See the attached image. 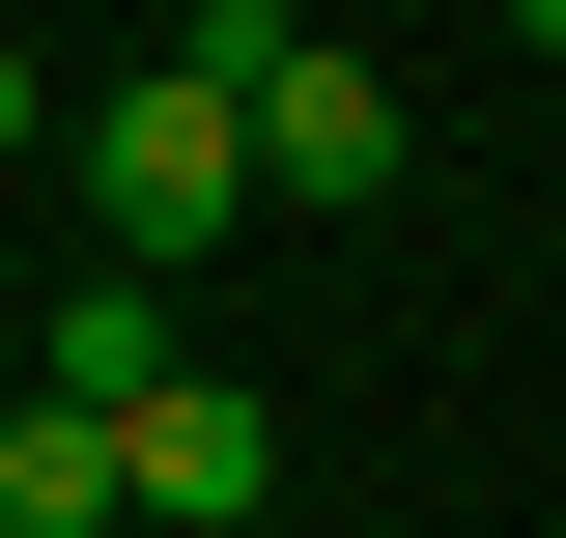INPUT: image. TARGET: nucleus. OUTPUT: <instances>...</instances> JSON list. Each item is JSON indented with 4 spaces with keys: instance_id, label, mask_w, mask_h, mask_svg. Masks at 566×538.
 Listing matches in <instances>:
<instances>
[{
    "instance_id": "f257e3e1",
    "label": "nucleus",
    "mask_w": 566,
    "mask_h": 538,
    "mask_svg": "<svg viewBox=\"0 0 566 538\" xmlns=\"http://www.w3.org/2000/svg\"><path fill=\"white\" fill-rule=\"evenodd\" d=\"M255 199H283V170H255V85H227V58H142L114 114H85V227H114V283H199Z\"/></svg>"
},
{
    "instance_id": "f03ea898",
    "label": "nucleus",
    "mask_w": 566,
    "mask_h": 538,
    "mask_svg": "<svg viewBox=\"0 0 566 538\" xmlns=\"http://www.w3.org/2000/svg\"><path fill=\"white\" fill-rule=\"evenodd\" d=\"M142 510H170V538H255L283 510V397H255V369H170V397H142Z\"/></svg>"
},
{
    "instance_id": "7ed1b4c3",
    "label": "nucleus",
    "mask_w": 566,
    "mask_h": 538,
    "mask_svg": "<svg viewBox=\"0 0 566 538\" xmlns=\"http://www.w3.org/2000/svg\"><path fill=\"white\" fill-rule=\"evenodd\" d=\"M255 170H283V199H312V227H368V199H397V85H368L340 29H312V58L255 85Z\"/></svg>"
},
{
    "instance_id": "20e7f679",
    "label": "nucleus",
    "mask_w": 566,
    "mask_h": 538,
    "mask_svg": "<svg viewBox=\"0 0 566 538\" xmlns=\"http://www.w3.org/2000/svg\"><path fill=\"white\" fill-rule=\"evenodd\" d=\"M142 510V425L114 397H0V538H114Z\"/></svg>"
},
{
    "instance_id": "39448f33",
    "label": "nucleus",
    "mask_w": 566,
    "mask_h": 538,
    "mask_svg": "<svg viewBox=\"0 0 566 538\" xmlns=\"http://www.w3.org/2000/svg\"><path fill=\"white\" fill-rule=\"evenodd\" d=\"M170 369H199V340H170V283H85V312H57V340H29V397H114V425H142V397H170Z\"/></svg>"
},
{
    "instance_id": "423d86ee",
    "label": "nucleus",
    "mask_w": 566,
    "mask_h": 538,
    "mask_svg": "<svg viewBox=\"0 0 566 538\" xmlns=\"http://www.w3.org/2000/svg\"><path fill=\"white\" fill-rule=\"evenodd\" d=\"M29 142H57V85H29V58H0V170H29Z\"/></svg>"
},
{
    "instance_id": "0eeeda50",
    "label": "nucleus",
    "mask_w": 566,
    "mask_h": 538,
    "mask_svg": "<svg viewBox=\"0 0 566 538\" xmlns=\"http://www.w3.org/2000/svg\"><path fill=\"white\" fill-rule=\"evenodd\" d=\"M510 29H538V58H566V0H510Z\"/></svg>"
},
{
    "instance_id": "6e6552de",
    "label": "nucleus",
    "mask_w": 566,
    "mask_h": 538,
    "mask_svg": "<svg viewBox=\"0 0 566 538\" xmlns=\"http://www.w3.org/2000/svg\"><path fill=\"white\" fill-rule=\"evenodd\" d=\"M114 538H170V510H114Z\"/></svg>"
}]
</instances>
